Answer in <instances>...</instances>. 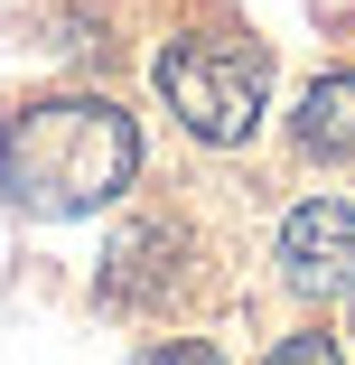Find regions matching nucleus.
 <instances>
[{"instance_id":"0eeeda50","label":"nucleus","mask_w":355,"mask_h":365,"mask_svg":"<svg viewBox=\"0 0 355 365\" xmlns=\"http://www.w3.org/2000/svg\"><path fill=\"white\" fill-rule=\"evenodd\" d=\"M271 365H346V356H337V337H318V328H309V337H280V346H271Z\"/></svg>"},{"instance_id":"f03ea898","label":"nucleus","mask_w":355,"mask_h":365,"mask_svg":"<svg viewBox=\"0 0 355 365\" xmlns=\"http://www.w3.org/2000/svg\"><path fill=\"white\" fill-rule=\"evenodd\" d=\"M159 94L169 113L216 140V150H234V140L262 131V103H271V56L253 38H225V29H196V38H169L159 47Z\"/></svg>"},{"instance_id":"423d86ee","label":"nucleus","mask_w":355,"mask_h":365,"mask_svg":"<svg viewBox=\"0 0 355 365\" xmlns=\"http://www.w3.org/2000/svg\"><path fill=\"white\" fill-rule=\"evenodd\" d=\"M131 365H225V356L206 346V337H169V346H140Z\"/></svg>"},{"instance_id":"39448f33","label":"nucleus","mask_w":355,"mask_h":365,"mask_svg":"<svg viewBox=\"0 0 355 365\" xmlns=\"http://www.w3.org/2000/svg\"><path fill=\"white\" fill-rule=\"evenodd\" d=\"M290 131H300L309 160H355V76H318V85L300 94Z\"/></svg>"},{"instance_id":"f257e3e1","label":"nucleus","mask_w":355,"mask_h":365,"mask_svg":"<svg viewBox=\"0 0 355 365\" xmlns=\"http://www.w3.org/2000/svg\"><path fill=\"white\" fill-rule=\"evenodd\" d=\"M140 178V122L103 94H47L0 122V197L38 225L94 215Z\"/></svg>"},{"instance_id":"7ed1b4c3","label":"nucleus","mask_w":355,"mask_h":365,"mask_svg":"<svg viewBox=\"0 0 355 365\" xmlns=\"http://www.w3.org/2000/svg\"><path fill=\"white\" fill-rule=\"evenodd\" d=\"M280 281L300 300H337L355 290V206L346 197H309L280 215Z\"/></svg>"},{"instance_id":"20e7f679","label":"nucleus","mask_w":355,"mask_h":365,"mask_svg":"<svg viewBox=\"0 0 355 365\" xmlns=\"http://www.w3.org/2000/svg\"><path fill=\"white\" fill-rule=\"evenodd\" d=\"M178 253H187L178 225H140V235H122L112 262H103V309H140V300H159V290L178 281Z\"/></svg>"}]
</instances>
